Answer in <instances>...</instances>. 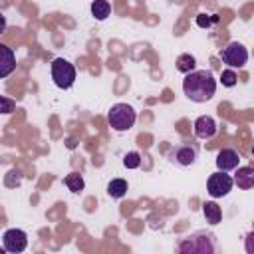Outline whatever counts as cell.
<instances>
[{"mask_svg":"<svg viewBox=\"0 0 254 254\" xmlns=\"http://www.w3.org/2000/svg\"><path fill=\"white\" fill-rule=\"evenodd\" d=\"M194 65H196V60H194V56H190V54H181L179 58H177V62H175V67H177V71H181V73H190L192 69H194Z\"/></svg>","mask_w":254,"mask_h":254,"instance_id":"obj_17","label":"cell"},{"mask_svg":"<svg viewBox=\"0 0 254 254\" xmlns=\"http://www.w3.org/2000/svg\"><path fill=\"white\" fill-rule=\"evenodd\" d=\"M234 187V177L226 175V171H216L208 177L206 181V190L212 198H222L226 196Z\"/></svg>","mask_w":254,"mask_h":254,"instance_id":"obj_6","label":"cell"},{"mask_svg":"<svg viewBox=\"0 0 254 254\" xmlns=\"http://www.w3.org/2000/svg\"><path fill=\"white\" fill-rule=\"evenodd\" d=\"M252 159H254V147H252Z\"/></svg>","mask_w":254,"mask_h":254,"instance_id":"obj_24","label":"cell"},{"mask_svg":"<svg viewBox=\"0 0 254 254\" xmlns=\"http://www.w3.org/2000/svg\"><path fill=\"white\" fill-rule=\"evenodd\" d=\"M218 127H216V121L210 117V115H200L196 121H194V135L198 139H212L216 135Z\"/></svg>","mask_w":254,"mask_h":254,"instance_id":"obj_9","label":"cell"},{"mask_svg":"<svg viewBox=\"0 0 254 254\" xmlns=\"http://www.w3.org/2000/svg\"><path fill=\"white\" fill-rule=\"evenodd\" d=\"M202 212H204V218L208 224H218L222 220V210L214 200H206L202 204Z\"/></svg>","mask_w":254,"mask_h":254,"instance_id":"obj_13","label":"cell"},{"mask_svg":"<svg viewBox=\"0 0 254 254\" xmlns=\"http://www.w3.org/2000/svg\"><path fill=\"white\" fill-rule=\"evenodd\" d=\"M2 248L10 254H18L24 252L28 248V234L20 228H8L2 234Z\"/></svg>","mask_w":254,"mask_h":254,"instance_id":"obj_7","label":"cell"},{"mask_svg":"<svg viewBox=\"0 0 254 254\" xmlns=\"http://www.w3.org/2000/svg\"><path fill=\"white\" fill-rule=\"evenodd\" d=\"M16 67V56L12 48L6 44H0V77H8Z\"/></svg>","mask_w":254,"mask_h":254,"instance_id":"obj_11","label":"cell"},{"mask_svg":"<svg viewBox=\"0 0 254 254\" xmlns=\"http://www.w3.org/2000/svg\"><path fill=\"white\" fill-rule=\"evenodd\" d=\"M240 163V155L234 149H220L216 155V167L218 171H234Z\"/></svg>","mask_w":254,"mask_h":254,"instance_id":"obj_10","label":"cell"},{"mask_svg":"<svg viewBox=\"0 0 254 254\" xmlns=\"http://www.w3.org/2000/svg\"><path fill=\"white\" fill-rule=\"evenodd\" d=\"M214 250H216L214 236L206 232H194L183 238V242L179 244V252L183 254H212Z\"/></svg>","mask_w":254,"mask_h":254,"instance_id":"obj_3","label":"cell"},{"mask_svg":"<svg viewBox=\"0 0 254 254\" xmlns=\"http://www.w3.org/2000/svg\"><path fill=\"white\" fill-rule=\"evenodd\" d=\"M2 103H4V109H2V111H4V113H10V111H12V103H10L6 97H2Z\"/></svg>","mask_w":254,"mask_h":254,"instance_id":"obj_22","label":"cell"},{"mask_svg":"<svg viewBox=\"0 0 254 254\" xmlns=\"http://www.w3.org/2000/svg\"><path fill=\"white\" fill-rule=\"evenodd\" d=\"M107 194L111 198H123L127 194V181L125 179H113V181H109Z\"/></svg>","mask_w":254,"mask_h":254,"instance_id":"obj_16","label":"cell"},{"mask_svg":"<svg viewBox=\"0 0 254 254\" xmlns=\"http://www.w3.org/2000/svg\"><path fill=\"white\" fill-rule=\"evenodd\" d=\"M75 67L71 62L64 58H56L52 62V79L60 89H69L75 83Z\"/></svg>","mask_w":254,"mask_h":254,"instance_id":"obj_4","label":"cell"},{"mask_svg":"<svg viewBox=\"0 0 254 254\" xmlns=\"http://www.w3.org/2000/svg\"><path fill=\"white\" fill-rule=\"evenodd\" d=\"M196 24H198L200 28H206V26H210V18H208L206 14H198V16H196Z\"/></svg>","mask_w":254,"mask_h":254,"instance_id":"obj_21","label":"cell"},{"mask_svg":"<svg viewBox=\"0 0 254 254\" xmlns=\"http://www.w3.org/2000/svg\"><path fill=\"white\" fill-rule=\"evenodd\" d=\"M137 121V113L129 103H115L107 113V123L113 131H129Z\"/></svg>","mask_w":254,"mask_h":254,"instance_id":"obj_2","label":"cell"},{"mask_svg":"<svg viewBox=\"0 0 254 254\" xmlns=\"http://www.w3.org/2000/svg\"><path fill=\"white\" fill-rule=\"evenodd\" d=\"M64 183H65L67 190H69V192H73V194H79V192H81V190L85 189L83 177H81L79 173H69V175H65Z\"/></svg>","mask_w":254,"mask_h":254,"instance_id":"obj_15","label":"cell"},{"mask_svg":"<svg viewBox=\"0 0 254 254\" xmlns=\"http://www.w3.org/2000/svg\"><path fill=\"white\" fill-rule=\"evenodd\" d=\"M111 14V4L107 0H93L91 2V16L99 22H103Z\"/></svg>","mask_w":254,"mask_h":254,"instance_id":"obj_14","label":"cell"},{"mask_svg":"<svg viewBox=\"0 0 254 254\" xmlns=\"http://www.w3.org/2000/svg\"><path fill=\"white\" fill-rule=\"evenodd\" d=\"M234 185L242 190L254 189V167H236Z\"/></svg>","mask_w":254,"mask_h":254,"instance_id":"obj_12","label":"cell"},{"mask_svg":"<svg viewBox=\"0 0 254 254\" xmlns=\"http://www.w3.org/2000/svg\"><path fill=\"white\" fill-rule=\"evenodd\" d=\"M4 30H6V18L0 16V34H4Z\"/></svg>","mask_w":254,"mask_h":254,"instance_id":"obj_23","label":"cell"},{"mask_svg":"<svg viewBox=\"0 0 254 254\" xmlns=\"http://www.w3.org/2000/svg\"><path fill=\"white\" fill-rule=\"evenodd\" d=\"M123 165H125V169H137V167L141 165V155H139L137 151L127 153V155L123 157Z\"/></svg>","mask_w":254,"mask_h":254,"instance_id":"obj_19","label":"cell"},{"mask_svg":"<svg viewBox=\"0 0 254 254\" xmlns=\"http://www.w3.org/2000/svg\"><path fill=\"white\" fill-rule=\"evenodd\" d=\"M169 157H171L173 163H177V165H181V167H189V165H192V163L196 161V149H194L192 145L183 143V145H177V147L171 151Z\"/></svg>","mask_w":254,"mask_h":254,"instance_id":"obj_8","label":"cell"},{"mask_svg":"<svg viewBox=\"0 0 254 254\" xmlns=\"http://www.w3.org/2000/svg\"><path fill=\"white\" fill-rule=\"evenodd\" d=\"M214 91H216V79L208 69H192L183 79V93L194 103L210 101Z\"/></svg>","mask_w":254,"mask_h":254,"instance_id":"obj_1","label":"cell"},{"mask_svg":"<svg viewBox=\"0 0 254 254\" xmlns=\"http://www.w3.org/2000/svg\"><path fill=\"white\" fill-rule=\"evenodd\" d=\"M236 81H238V75H236V71H234L232 67H228V69L222 71V75H220V83H222L224 87H234Z\"/></svg>","mask_w":254,"mask_h":254,"instance_id":"obj_18","label":"cell"},{"mask_svg":"<svg viewBox=\"0 0 254 254\" xmlns=\"http://www.w3.org/2000/svg\"><path fill=\"white\" fill-rule=\"evenodd\" d=\"M244 248H246L248 254H254V230L246 234V238H244Z\"/></svg>","mask_w":254,"mask_h":254,"instance_id":"obj_20","label":"cell"},{"mask_svg":"<svg viewBox=\"0 0 254 254\" xmlns=\"http://www.w3.org/2000/svg\"><path fill=\"white\" fill-rule=\"evenodd\" d=\"M220 60L228 65V67H232V69H240V67H244L246 65V62H248V50L240 44V42H230V44H226L222 50H220Z\"/></svg>","mask_w":254,"mask_h":254,"instance_id":"obj_5","label":"cell"}]
</instances>
